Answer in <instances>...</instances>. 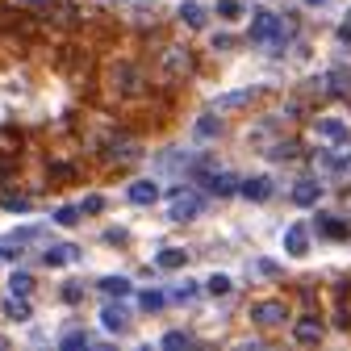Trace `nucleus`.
<instances>
[{
	"label": "nucleus",
	"instance_id": "f257e3e1",
	"mask_svg": "<svg viewBox=\"0 0 351 351\" xmlns=\"http://www.w3.org/2000/svg\"><path fill=\"white\" fill-rule=\"evenodd\" d=\"M285 34H289V21L276 17V13H255L251 17V42H259V47H285Z\"/></svg>",
	"mask_w": 351,
	"mask_h": 351
},
{
	"label": "nucleus",
	"instance_id": "f03ea898",
	"mask_svg": "<svg viewBox=\"0 0 351 351\" xmlns=\"http://www.w3.org/2000/svg\"><path fill=\"white\" fill-rule=\"evenodd\" d=\"M201 209H205V201H201L197 193L176 189V193H171V213H167V217H171V222H193Z\"/></svg>",
	"mask_w": 351,
	"mask_h": 351
},
{
	"label": "nucleus",
	"instance_id": "7ed1b4c3",
	"mask_svg": "<svg viewBox=\"0 0 351 351\" xmlns=\"http://www.w3.org/2000/svg\"><path fill=\"white\" fill-rule=\"evenodd\" d=\"M251 318L259 326H280L289 318V305L285 301H259V305H251Z\"/></svg>",
	"mask_w": 351,
	"mask_h": 351
},
{
	"label": "nucleus",
	"instance_id": "20e7f679",
	"mask_svg": "<svg viewBox=\"0 0 351 351\" xmlns=\"http://www.w3.org/2000/svg\"><path fill=\"white\" fill-rule=\"evenodd\" d=\"M318 138H326L335 147H347L351 143V125L343 117H318Z\"/></svg>",
	"mask_w": 351,
	"mask_h": 351
},
{
	"label": "nucleus",
	"instance_id": "39448f33",
	"mask_svg": "<svg viewBox=\"0 0 351 351\" xmlns=\"http://www.w3.org/2000/svg\"><path fill=\"white\" fill-rule=\"evenodd\" d=\"M163 67H167V75H171V80H176V75H184V71L193 67L189 47H167V51H163Z\"/></svg>",
	"mask_w": 351,
	"mask_h": 351
},
{
	"label": "nucleus",
	"instance_id": "423d86ee",
	"mask_svg": "<svg viewBox=\"0 0 351 351\" xmlns=\"http://www.w3.org/2000/svg\"><path fill=\"white\" fill-rule=\"evenodd\" d=\"M75 259H80V247H71V243H55V247H47V255H42L47 268H63V263H75Z\"/></svg>",
	"mask_w": 351,
	"mask_h": 351
},
{
	"label": "nucleus",
	"instance_id": "0eeeda50",
	"mask_svg": "<svg viewBox=\"0 0 351 351\" xmlns=\"http://www.w3.org/2000/svg\"><path fill=\"white\" fill-rule=\"evenodd\" d=\"M239 193L247 201H268L272 197V180L268 176H251V180H239Z\"/></svg>",
	"mask_w": 351,
	"mask_h": 351
},
{
	"label": "nucleus",
	"instance_id": "6e6552de",
	"mask_svg": "<svg viewBox=\"0 0 351 351\" xmlns=\"http://www.w3.org/2000/svg\"><path fill=\"white\" fill-rule=\"evenodd\" d=\"M293 339H297V343H318V339H322V322H318L314 314L297 318V322H293Z\"/></svg>",
	"mask_w": 351,
	"mask_h": 351
},
{
	"label": "nucleus",
	"instance_id": "1a4fd4ad",
	"mask_svg": "<svg viewBox=\"0 0 351 351\" xmlns=\"http://www.w3.org/2000/svg\"><path fill=\"white\" fill-rule=\"evenodd\" d=\"M125 197L134 201V205H155L159 201V184L155 180H134V184L125 189Z\"/></svg>",
	"mask_w": 351,
	"mask_h": 351
},
{
	"label": "nucleus",
	"instance_id": "9d476101",
	"mask_svg": "<svg viewBox=\"0 0 351 351\" xmlns=\"http://www.w3.org/2000/svg\"><path fill=\"white\" fill-rule=\"evenodd\" d=\"M285 251H289V255H297V259L310 251V234H305V226H301V222H293V226L285 230Z\"/></svg>",
	"mask_w": 351,
	"mask_h": 351
},
{
	"label": "nucleus",
	"instance_id": "9b49d317",
	"mask_svg": "<svg viewBox=\"0 0 351 351\" xmlns=\"http://www.w3.org/2000/svg\"><path fill=\"white\" fill-rule=\"evenodd\" d=\"M205 189L213 197H230V193H239V180H234L230 171H213V176H205Z\"/></svg>",
	"mask_w": 351,
	"mask_h": 351
},
{
	"label": "nucleus",
	"instance_id": "f8f14e48",
	"mask_svg": "<svg viewBox=\"0 0 351 351\" xmlns=\"http://www.w3.org/2000/svg\"><path fill=\"white\" fill-rule=\"evenodd\" d=\"M318 197H322V184H318V180H301V184L293 189V205H301V209L318 205Z\"/></svg>",
	"mask_w": 351,
	"mask_h": 351
},
{
	"label": "nucleus",
	"instance_id": "ddd939ff",
	"mask_svg": "<svg viewBox=\"0 0 351 351\" xmlns=\"http://www.w3.org/2000/svg\"><path fill=\"white\" fill-rule=\"evenodd\" d=\"M101 326L113 330V335H121V330L130 326V314L121 310V305H105V310H101Z\"/></svg>",
	"mask_w": 351,
	"mask_h": 351
},
{
	"label": "nucleus",
	"instance_id": "4468645a",
	"mask_svg": "<svg viewBox=\"0 0 351 351\" xmlns=\"http://www.w3.org/2000/svg\"><path fill=\"white\" fill-rule=\"evenodd\" d=\"M318 234H326V239H347V222H339L335 213H318Z\"/></svg>",
	"mask_w": 351,
	"mask_h": 351
},
{
	"label": "nucleus",
	"instance_id": "2eb2a0df",
	"mask_svg": "<svg viewBox=\"0 0 351 351\" xmlns=\"http://www.w3.org/2000/svg\"><path fill=\"white\" fill-rule=\"evenodd\" d=\"M251 97H255L251 88H243V93H222V97L213 101V109H217V113H226V109H239V105H247Z\"/></svg>",
	"mask_w": 351,
	"mask_h": 351
},
{
	"label": "nucleus",
	"instance_id": "dca6fc26",
	"mask_svg": "<svg viewBox=\"0 0 351 351\" xmlns=\"http://www.w3.org/2000/svg\"><path fill=\"white\" fill-rule=\"evenodd\" d=\"M184 259H189V251H180V247H163L159 255H155V263H159V268H184Z\"/></svg>",
	"mask_w": 351,
	"mask_h": 351
},
{
	"label": "nucleus",
	"instance_id": "f3484780",
	"mask_svg": "<svg viewBox=\"0 0 351 351\" xmlns=\"http://www.w3.org/2000/svg\"><path fill=\"white\" fill-rule=\"evenodd\" d=\"M109 159H117V163H130V159H138V147L130 143V138H113V143H109Z\"/></svg>",
	"mask_w": 351,
	"mask_h": 351
},
{
	"label": "nucleus",
	"instance_id": "a211bd4d",
	"mask_svg": "<svg viewBox=\"0 0 351 351\" xmlns=\"http://www.w3.org/2000/svg\"><path fill=\"white\" fill-rule=\"evenodd\" d=\"M180 21L193 25V29H201V25H205V9L197 5V0H184V5H180Z\"/></svg>",
	"mask_w": 351,
	"mask_h": 351
},
{
	"label": "nucleus",
	"instance_id": "6ab92c4d",
	"mask_svg": "<svg viewBox=\"0 0 351 351\" xmlns=\"http://www.w3.org/2000/svg\"><path fill=\"white\" fill-rule=\"evenodd\" d=\"M205 289H209V293H213V297H226V293H230V289H234V280H230V276H226V272H213V276H209V280H205Z\"/></svg>",
	"mask_w": 351,
	"mask_h": 351
},
{
	"label": "nucleus",
	"instance_id": "aec40b11",
	"mask_svg": "<svg viewBox=\"0 0 351 351\" xmlns=\"http://www.w3.org/2000/svg\"><path fill=\"white\" fill-rule=\"evenodd\" d=\"M5 318H13V322H29V301L21 297H13V301H5Z\"/></svg>",
	"mask_w": 351,
	"mask_h": 351
},
{
	"label": "nucleus",
	"instance_id": "412c9836",
	"mask_svg": "<svg viewBox=\"0 0 351 351\" xmlns=\"http://www.w3.org/2000/svg\"><path fill=\"white\" fill-rule=\"evenodd\" d=\"M101 289H105L109 297H125V293H130V280H125V276H105Z\"/></svg>",
	"mask_w": 351,
	"mask_h": 351
},
{
	"label": "nucleus",
	"instance_id": "4be33fe9",
	"mask_svg": "<svg viewBox=\"0 0 351 351\" xmlns=\"http://www.w3.org/2000/svg\"><path fill=\"white\" fill-rule=\"evenodd\" d=\"M217 134H222V121L217 117H201L197 121V138H217Z\"/></svg>",
	"mask_w": 351,
	"mask_h": 351
},
{
	"label": "nucleus",
	"instance_id": "5701e85b",
	"mask_svg": "<svg viewBox=\"0 0 351 351\" xmlns=\"http://www.w3.org/2000/svg\"><path fill=\"white\" fill-rule=\"evenodd\" d=\"M0 205H5L9 213H29V197H13V193H5V197H0Z\"/></svg>",
	"mask_w": 351,
	"mask_h": 351
},
{
	"label": "nucleus",
	"instance_id": "b1692460",
	"mask_svg": "<svg viewBox=\"0 0 351 351\" xmlns=\"http://www.w3.org/2000/svg\"><path fill=\"white\" fill-rule=\"evenodd\" d=\"M55 222H59V226H75V222H80V205H63V209H55Z\"/></svg>",
	"mask_w": 351,
	"mask_h": 351
},
{
	"label": "nucleus",
	"instance_id": "393cba45",
	"mask_svg": "<svg viewBox=\"0 0 351 351\" xmlns=\"http://www.w3.org/2000/svg\"><path fill=\"white\" fill-rule=\"evenodd\" d=\"M29 285H34V280H29L25 272H13V276H9V293H13V297H25Z\"/></svg>",
	"mask_w": 351,
	"mask_h": 351
},
{
	"label": "nucleus",
	"instance_id": "a878e982",
	"mask_svg": "<svg viewBox=\"0 0 351 351\" xmlns=\"http://www.w3.org/2000/svg\"><path fill=\"white\" fill-rule=\"evenodd\" d=\"M163 301H167L163 293H155V289H147V293H143V310H163Z\"/></svg>",
	"mask_w": 351,
	"mask_h": 351
},
{
	"label": "nucleus",
	"instance_id": "bb28decb",
	"mask_svg": "<svg viewBox=\"0 0 351 351\" xmlns=\"http://www.w3.org/2000/svg\"><path fill=\"white\" fill-rule=\"evenodd\" d=\"M101 209H105V197H97V193L84 197V205H80V213H101Z\"/></svg>",
	"mask_w": 351,
	"mask_h": 351
},
{
	"label": "nucleus",
	"instance_id": "cd10ccee",
	"mask_svg": "<svg viewBox=\"0 0 351 351\" xmlns=\"http://www.w3.org/2000/svg\"><path fill=\"white\" fill-rule=\"evenodd\" d=\"M193 339L184 335V330H171V335H163V347H189Z\"/></svg>",
	"mask_w": 351,
	"mask_h": 351
},
{
	"label": "nucleus",
	"instance_id": "c85d7f7f",
	"mask_svg": "<svg viewBox=\"0 0 351 351\" xmlns=\"http://www.w3.org/2000/svg\"><path fill=\"white\" fill-rule=\"evenodd\" d=\"M171 297H176V301H193V297H197V280H184V285L176 289Z\"/></svg>",
	"mask_w": 351,
	"mask_h": 351
},
{
	"label": "nucleus",
	"instance_id": "c756f323",
	"mask_svg": "<svg viewBox=\"0 0 351 351\" xmlns=\"http://www.w3.org/2000/svg\"><path fill=\"white\" fill-rule=\"evenodd\" d=\"M63 347H67V351H75V347H88V335H84V330H71V335L63 339Z\"/></svg>",
	"mask_w": 351,
	"mask_h": 351
},
{
	"label": "nucleus",
	"instance_id": "7c9ffc66",
	"mask_svg": "<svg viewBox=\"0 0 351 351\" xmlns=\"http://www.w3.org/2000/svg\"><path fill=\"white\" fill-rule=\"evenodd\" d=\"M217 13H222V17H234V13H239V0H217Z\"/></svg>",
	"mask_w": 351,
	"mask_h": 351
},
{
	"label": "nucleus",
	"instance_id": "2f4dec72",
	"mask_svg": "<svg viewBox=\"0 0 351 351\" xmlns=\"http://www.w3.org/2000/svg\"><path fill=\"white\" fill-rule=\"evenodd\" d=\"M80 297H84V289H80V285H67V289H63V301H80Z\"/></svg>",
	"mask_w": 351,
	"mask_h": 351
},
{
	"label": "nucleus",
	"instance_id": "473e14b6",
	"mask_svg": "<svg viewBox=\"0 0 351 351\" xmlns=\"http://www.w3.org/2000/svg\"><path fill=\"white\" fill-rule=\"evenodd\" d=\"M117 5H155V0H117Z\"/></svg>",
	"mask_w": 351,
	"mask_h": 351
},
{
	"label": "nucleus",
	"instance_id": "72a5a7b5",
	"mask_svg": "<svg viewBox=\"0 0 351 351\" xmlns=\"http://www.w3.org/2000/svg\"><path fill=\"white\" fill-rule=\"evenodd\" d=\"M305 5H326V0H305Z\"/></svg>",
	"mask_w": 351,
	"mask_h": 351
}]
</instances>
